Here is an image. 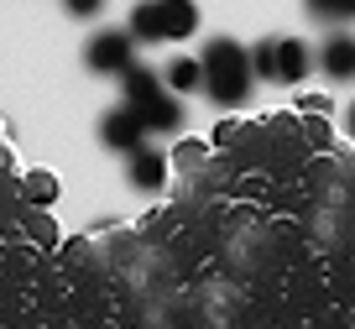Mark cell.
<instances>
[{"instance_id": "6da1fadb", "label": "cell", "mask_w": 355, "mask_h": 329, "mask_svg": "<svg viewBox=\"0 0 355 329\" xmlns=\"http://www.w3.org/2000/svg\"><path fill=\"white\" fill-rule=\"evenodd\" d=\"M204 63V94L214 99L220 110H235L251 99V84H256V68H251V47H241L235 37H209L199 53Z\"/></svg>"}, {"instance_id": "7a4b0ae2", "label": "cell", "mask_w": 355, "mask_h": 329, "mask_svg": "<svg viewBox=\"0 0 355 329\" xmlns=\"http://www.w3.org/2000/svg\"><path fill=\"white\" fill-rule=\"evenodd\" d=\"M136 42H183L199 32V6L193 0H141L125 22Z\"/></svg>"}, {"instance_id": "3957f363", "label": "cell", "mask_w": 355, "mask_h": 329, "mask_svg": "<svg viewBox=\"0 0 355 329\" xmlns=\"http://www.w3.org/2000/svg\"><path fill=\"white\" fill-rule=\"evenodd\" d=\"M84 68L89 74L121 78L125 68H136V37L125 32V26H100V32L84 42Z\"/></svg>"}, {"instance_id": "277c9868", "label": "cell", "mask_w": 355, "mask_h": 329, "mask_svg": "<svg viewBox=\"0 0 355 329\" xmlns=\"http://www.w3.org/2000/svg\"><path fill=\"white\" fill-rule=\"evenodd\" d=\"M146 136H152V131H146V121L136 115L131 105H115V110H105V115H100V142L110 146V152L131 157L136 146H146Z\"/></svg>"}, {"instance_id": "5b68a950", "label": "cell", "mask_w": 355, "mask_h": 329, "mask_svg": "<svg viewBox=\"0 0 355 329\" xmlns=\"http://www.w3.org/2000/svg\"><path fill=\"white\" fill-rule=\"evenodd\" d=\"M277 78L272 84H303L309 78V68H319V53H313L303 37H277Z\"/></svg>"}, {"instance_id": "8992f818", "label": "cell", "mask_w": 355, "mask_h": 329, "mask_svg": "<svg viewBox=\"0 0 355 329\" xmlns=\"http://www.w3.org/2000/svg\"><path fill=\"white\" fill-rule=\"evenodd\" d=\"M167 152H157V146H136L131 157H125V178H131V188H141V194H157V188L167 183Z\"/></svg>"}, {"instance_id": "52a82bcc", "label": "cell", "mask_w": 355, "mask_h": 329, "mask_svg": "<svg viewBox=\"0 0 355 329\" xmlns=\"http://www.w3.org/2000/svg\"><path fill=\"white\" fill-rule=\"evenodd\" d=\"M319 68L334 78V84H350L355 78V37L350 32H329L319 42Z\"/></svg>"}, {"instance_id": "ba28073f", "label": "cell", "mask_w": 355, "mask_h": 329, "mask_svg": "<svg viewBox=\"0 0 355 329\" xmlns=\"http://www.w3.org/2000/svg\"><path fill=\"white\" fill-rule=\"evenodd\" d=\"M146 121V131H157V136H173V131H183V99L173 94V89H162L157 99H146L141 110H136Z\"/></svg>"}, {"instance_id": "9c48e42d", "label": "cell", "mask_w": 355, "mask_h": 329, "mask_svg": "<svg viewBox=\"0 0 355 329\" xmlns=\"http://www.w3.org/2000/svg\"><path fill=\"white\" fill-rule=\"evenodd\" d=\"M121 89H125V105H131V110H141L146 99H157L167 84H162V74H157V68L136 63V68H125V74H121Z\"/></svg>"}, {"instance_id": "30bf717a", "label": "cell", "mask_w": 355, "mask_h": 329, "mask_svg": "<svg viewBox=\"0 0 355 329\" xmlns=\"http://www.w3.org/2000/svg\"><path fill=\"white\" fill-rule=\"evenodd\" d=\"M162 84L173 89V94H193V89H204V63L199 58H173V63L162 68Z\"/></svg>"}, {"instance_id": "8fae6325", "label": "cell", "mask_w": 355, "mask_h": 329, "mask_svg": "<svg viewBox=\"0 0 355 329\" xmlns=\"http://www.w3.org/2000/svg\"><path fill=\"white\" fill-rule=\"evenodd\" d=\"M303 6H309L313 22H329V26L355 22V0H303Z\"/></svg>"}, {"instance_id": "7c38bea8", "label": "cell", "mask_w": 355, "mask_h": 329, "mask_svg": "<svg viewBox=\"0 0 355 329\" xmlns=\"http://www.w3.org/2000/svg\"><path fill=\"white\" fill-rule=\"evenodd\" d=\"M21 188H26V199H32V204H53V199H58V178H53V173H26Z\"/></svg>"}, {"instance_id": "4fadbf2b", "label": "cell", "mask_w": 355, "mask_h": 329, "mask_svg": "<svg viewBox=\"0 0 355 329\" xmlns=\"http://www.w3.org/2000/svg\"><path fill=\"white\" fill-rule=\"evenodd\" d=\"M277 37H266V42H256L251 47V68H256V78H277Z\"/></svg>"}, {"instance_id": "5bb4252c", "label": "cell", "mask_w": 355, "mask_h": 329, "mask_svg": "<svg viewBox=\"0 0 355 329\" xmlns=\"http://www.w3.org/2000/svg\"><path fill=\"white\" fill-rule=\"evenodd\" d=\"M204 152H209V146H204V142H183V146H178V157H173V162L183 167V173H193V167L204 162Z\"/></svg>"}, {"instance_id": "9a60e30c", "label": "cell", "mask_w": 355, "mask_h": 329, "mask_svg": "<svg viewBox=\"0 0 355 329\" xmlns=\"http://www.w3.org/2000/svg\"><path fill=\"white\" fill-rule=\"evenodd\" d=\"M68 16H100L105 11V0H63Z\"/></svg>"}]
</instances>
